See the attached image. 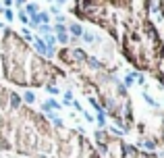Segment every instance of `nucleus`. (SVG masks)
<instances>
[{
	"label": "nucleus",
	"mask_w": 164,
	"mask_h": 158,
	"mask_svg": "<svg viewBox=\"0 0 164 158\" xmlns=\"http://www.w3.org/2000/svg\"><path fill=\"white\" fill-rule=\"evenodd\" d=\"M10 104H13V108H17V106H19V98L13 96V98H10Z\"/></svg>",
	"instance_id": "nucleus-2"
},
{
	"label": "nucleus",
	"mask_w": 164,
	"mask_h": 158,
	"mask_svg": "<svg viewBox=\"0 0 164 158\" xmlns=\"http://www.w3.org/2000/svg\"><path fill=\"white\" fill-rule=\"evenodd\" d=\"M27 10H29L31 15H36V6H33V4H29V6H27Z\"/></svg>",
	"instance_id": "nucleus-3"
},
{
	"label": "nucleus",
	"mask_w": 164,
	"mask_h": 158,
	"mask_svg": "<svg viewBox=\"0 0 164 158\" xmlns=\"http://www.w3.org/2000/svg\"><path fill=\"white\" fill-rule=\"evenodd\" d=\"M25 100L27 102H33V94H25Z\"/></svg>",
	"instance_id": "nucleus-4"
},
{
	"label": "nucleus",
	"mask_w": 164,
	"mask_h": 158,
	"mask_svg": "<svg viewBox=\"0 0 164 158\" xmlns=\"http://www.w3.org/2000/svg\"><path fill=\"white\" fill-rule=\"evenodd\" d=\"M75 56H77V58H85V54H83L81 50H77V52H75Z\"/></svg>",
	"instance_id": "nucleus-5"
},
{
	"label": "nucleus",
	"mask_w": 164,
	"mask_h": 158,
	"mask_svg": "<svg viewBox=\"0 0 164 158\" xmlns=\"http://www.w3.org/2000/svg\"><path fill=\"white\" fill-rule=\"evenodd\" d=\"M71 29H73V34H75V36H81V27H79V25H73Z\"/></svg>",
	"instance_id": "nucleus-1"
}]
</instances>
